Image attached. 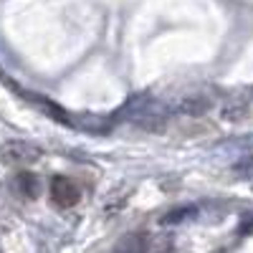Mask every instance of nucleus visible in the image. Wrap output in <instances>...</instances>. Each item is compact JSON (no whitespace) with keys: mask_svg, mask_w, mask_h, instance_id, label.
I'll return each mask as SVG.
<instances>
[{"mask_svg":"<svg viewBox=\"0 0 253 253\" xmlns=\"http://www.w3.org/2000/svg\"><path fill=\"white\" fill-rule=\"evenodd\" d=\"M38 157H41V152L28 142H5L3 147H0V160H3L5 165H10V167L33 165Z\"/></svg>","mask_w":253,"mask_h":253,"instance_id":"nucleus-1","label":"nucleus"},{"mask_svg":"<svg viewBox=\"0 0 253 253\" xmlns=\"http://www.w3.org/2000/svg\"><path fill=\"white\" fill-rule=\"evenodd\" d=\"M132 122L144 132H162V129H167V124H170V112H167V107H162V104H150V107H142L134 114Z\"/></svg>","mask_w":253,"mask_h":253,"instance_id":"nucleus-2","label":"nucleus"},{"mask_svg":"<svg viewBox=\"0 0 253 253\" xmlns=\"http://www.w3.org/2000/svg\"><path fill=\"white\" fill-rule=\"evenodd\" d=\"M81 193H79V185L69 177H53L51 182V200L58 208H74L79 203Z\"/></svg>","mask_w":253,"mask_h":253,"instance_id":"nucleus-3","label":"nucleus"},{"mask_svg":"<svg viewBox=\"0 0 253 253\" xmlns=\"http://www.w3.org/2000/svg\"><path fill=\"white\" fill-rule=\"evenodd\" d=\"M215 94L213 91H200V94H190L185 96L180 104H177V112L185 114V117H203L208 114L210 109L215 107Z\"/></svg>","mask_w":253,"mask_h":253,"instance_id":"nucleus-4","label":"nucleus"},{"mask_svg":"<svg viewBox=\"0 0 253 253\" xmlns=\"http://www.w3.org/2000/svg\"><path fill=\"white\" fill-rule=\"evenodd\" d=\"M251 112H253V94H236V96H230L223 104V109H220L225 122H243Z\"/></svg>","mask_w":253,"mask_h":253,"instance_id":"nucleus-5","label":"nucleus"},{"mask_svg":"<svg viewBox=\"0 0 253 253\" xmlns=\"http://www.w3.org/2000/svg\"><path fill=\"white\" fill-rule=\"evenodd\" d=\"M15 185H18L20 193L28 195V198H36V195H38V180H36V175H31V172H20V175L15 177Z\"/></svg>","mask_w":253,"mask_h":253,"instance_id":"nucleus-6","label":"nucleus"}]
</instances>
